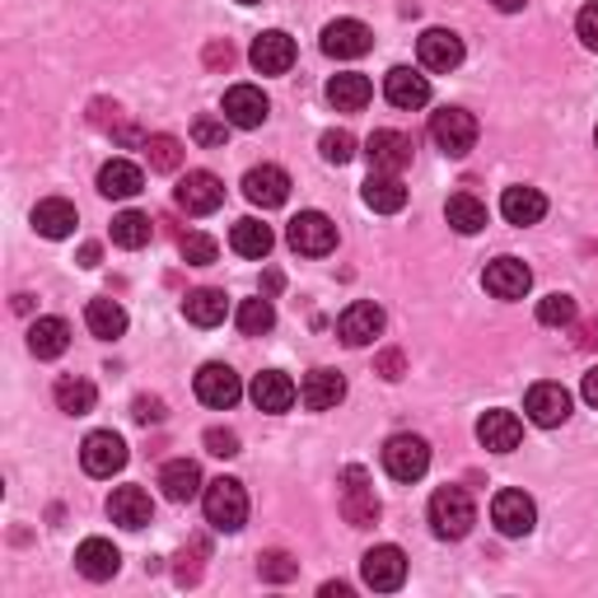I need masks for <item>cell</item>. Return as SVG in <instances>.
Here are the masks:
<instances>
[{"label":"cell","instance_id":"obj_10","mask_svg":"<svg viewBox=\"0 0 598 598\" xmlns=\"http://www.w3.org/2000/svg\"><path fill=\"white\" fill-rule=\"evenodd\" d=\"M491 524H496L505 538H524V533H533V524H538V505L524 496V491H496Z\"/></svg>","mask_w":598,"mask_h":598},{"label":"cell","instance_id":"obj_13","mask_svg":"<svg viewBox=\"0 0 598 598\" xmlns=\"http://www.w3.org/2000/svg\"><path fill=\"white\" fill-rule=\"evenodd\" d=\"M267 113H272V103H267V94H262L257 84H234V90L225 94V122H230V127H239V131L262 127V122H267Z\"/></svg>","mask_w":598,"mask_h":598},{"label":"cell","instance_id":"obj_30","mask_svg":"<svg viewBox=\"0 0 598 598\" xmlns=\"http://www.w3.org/2000/svg\"><path fill=\"white\" fill-rule=\"evenodd\" d=\"M360 197L369 210H379V216H393V210L407 206V187L398 183V173H369L365 187H360Z\"/></svg>","mask_w":598,"mask_h":598},{"label":"cell","instance_id":"obj_2","mask_svg":"<svg viewBox=\"0 0 598 598\" xmlns=\"http://www.w3.org/2000/svg\"><path fill=\"white\" fill-rule=\"evenodd\" d=\"M202 505H206V524H216L220 533H239L243 519H249V496H243V482H234V478L206 482Z\"/></svg>","mask_w":598,"mask_h":598},{"label":"cell","instance_id":"obj_59","mask_svg":"<svg viewBox=\"0 0 598 598\" xmlns=\"http://www.w3.org/2000/svg\"><path fill=\"white\" fill-rule=\"evenodd\" d=\"M594 146H598V131H594Z\"/></svg>","mask_w":598,"mask_h":598},{"label":"cell","instance_id":"obj_46","mask_svg":"<svg viewBox=\"0 0 598 598\" xmlns=\"http://www.w3.org/2000/svg\"><path fill=\"white\" fill-rule=\"evenodd\" d=\"M225 136H230V122H220V117H197L192 122V140L206 150H225Z\"/></svg>","mask_w":598,"mask_h":598},{"label":"cell","instance_id":"obj_36","mask_svg":"<svg viewBox=\"0 0 598 598\" xmlns=\"http://www.w3.org/2000/svg\"><path fill=\"white\" fill-rule=\"evenodd\" d=\"M84 323H90L94 337L103 342H113L127 332V309L117 304V299H90V309H84Z\"/></svg>","mask_w":598,"mask_h":598},{"label":"cell","instance_id":"obj_44","mask_svg":"<svg viewBox=\"0 0 598 598\" xmlns=\"http://www.w3.org/2000/svg\"><path fill=\"white\" fill-rule=\"evenodd\" d=\"M538 323L542 327H571L575 323V299L571 295H548L538 304Z\"/></svg>","mask_w":598,"mask_h":598},{"label":"cell","instance_id":"obj_6","mask_svg":"<svg viewBox=\"0 0 598 598\" xmlns=\"http://www.w3.org/2000/svg\"><path fill=\"white\" fill-rule=\"evenodd\" d=\"M383 468H389L393 482H421L430 468V445L421 435H393L383 445Z\"/></svg>","mask_w":598,"mask_h":598},{"label":"cell","instance_id":"obj_8","mask_svg":"<svg viewBox=\"0 0 598 598\" xmlns=\"http://www.w3.org/2000/svg\"><path fill=\"white\" fill-rule=\"evenodd\" d=\"M360 575H365L369 589L393 594V589H402V579H407V556H402V548H393V542L369 548L365 561H360Z\"/></svg>","mask_w":598,"mask_h":598},{"label":"cell","instance_id":"obj_4","mask_svg":"<svg viewBox=\"0 0 598 598\" xmlns=\"http://www.w3.org/2000/svg\"><path fill=\"white\" fill-rule=\"evenodd\" d=\"M286 243L304 257H327L332 249H337V225H332L323 210H299V216L290 220V230H286Z\"/></svg>","mask_w":598,"mask_h":598},{"label":"cell","instance_id":"obj_49","mask_svg":"<svg viewBox=\"0 0 598 598\" xmlns=\"http://www.w3.org/2000/svg\"><path fill=\"white\" fill-rule=\"evenodd\" d=\"M575 28H579V43H585L589 51H598V0H594V5H585V10H579Z\"/></svg>","mask_w":598,"mask_h":598},{"label":"cell","instance_id":"obj_32","mask_svg":"<svg viewBox=\"0 0 598 598\" xmlns=\"http://www.w3.org/2000/svg\"><path fill=\"white\" fill-rule=\"evenodd\" d=\"M140 187H146V173H140L131 160H108L99 169V192H103V197L127 202V197H136Z\"/></svg>","mask_w":598,"mask_h":598},{"label":"cell","instance_id":"obj_31","mask_svg":"<svg viewBox=\"0 0 598 598\" xmlns=\"http://www.w3.org/2000/svg\"><path fill=\"white\" fill-rule=\"evenodd\" d=\"M76 225H80L76 206L61 202V197H47V202H38V210H33V230L43 239H66V234H76Z\"/></svg>","mask_w":598,"mask_h":598},{"label":"cell","instance_id":"obj_19","mask_svg":"<svg viewBox=\"0 0 598 598\" xmlns=\"http://www.w3.org/2000/svg\"><path fill=\"white\" fill-rule=\"evenodd\" d=\"M253 66L262 70V76H286V70L295 66V38L290 33H280V28H267V33H257L253 38Z\"/></svg>","mask_w":598,"mask_h":598},{"label":"cell","instance_id":"obj_5","mask_svg":"<svg viewBox=\"0 0 598 598\" xmlns=\"http://www.w3.org/2000/svg\"><path fill=\"white\" fill-rule=\"evenodd\" d=\"M430 140L445 154H453V160H463V154L478 146V117L468 108H439L430 117Z\"/></svg>","mask_w":598,"mask_h":598},{"label":"cell","instance_id":"obj_29","mask_svg":"<svg viewBox=\"0 0 598 598\" xmlns=\"http://www.w3.org/2000/svg\"><path fill=\"white\" fill-rule=\"evenodd\" d=\"M160 486H164V496H169L173 505L197 501V496H202V468L192 463V459H173V463H164V472H160Z\"/></svg>","mask_w":598,"mask_h":598},{"label":"cell","instance_id":"obj_55","mask_svg":"<svg viewBox=\"0 0 598 598\" xmlns=\"http://www.w3.org/2000/svg\"><path fill=\"white\" fill-rule=\"evenodd\" d=\"M80 267H99V243H84L80 249Z\"/></svg>","mask_w":598,"mask_h":598},{"label":"cell","instance_id":"obj_53","mask_svg":"<svg viewBox=\"0 0 598 598\" xmlns=\"http://www.w3.org/2000/svg\"><path fill=\"white\" fill-rule=\"evenodd\" d=\"M234 61V47L230 43H210L206 47V66H230Z\"/></svg>","mask_w":598,"mask_h":598},{"label":"cell","instance_id":"obj_57","mask_svg":"<svg viewBox=\"0 0 598 598\" xmlns=\"http://www.w3.org/2000/svg\"><path fill=\"white\" fill-rule=\"evenodd\" d=\"M346 594H350L346 585H323V598H346Z\"/></svg>","mask_w":598,"mask_h":598},{"label":"cell","instance_id":"obj_17","mask_svg":"<svg viewBox=\"0 0 598 598\" xmlns=\"http://www.w3.org/2000/svg\"><path fill=\"white\" fill-rule=\"evenodd\" d=\"M416 57L426 70H459L463 66V38L449 28H426L416 43Z\"/></svg>","mask_w":598,"mask_h":598},{"label":"cell","instance_id":"obj_25","mask_svg":"<svg viewBox=\"0 0 598 598\" xmlns=\"http://www.w3.org/2000/svg\"><path fill=\"white\" fill-rule=\"evenodd\" d=\"M369 99H375V84H369V76H360V70H342V76L327 80V103L337 113H360Z\"/></svg>","mask_w":598,"mask_h":598},{"label":"cell","instance_id":"obj_42","mask_svg":"<svg viewBox=\"0 0 598 598\" xmlns=\"http://www.w3.org/2000/svg\"><path fill=\"white\" fill-rule=\"evenodd\" d=\"M179 253H183L187 267H210V262L220 257V243L210 239V234H183L179 239Z\"/></svg>","mask_w":598,"mask_h":598},{"label":"cell","instance_id":"obj_22","mask_svg":"<svg viewBox=\"0 0 598 598\" xmlns=\"http://www.w3.org/2000/svg\"><path fill=\"white\" fill-rule=\"evenodd\" d=\"M342 398H346V379L337 369H309L304 383H299V402H304L309 412H332Z\"/></svg>","mask_w":598,"mask_h":598},{"label":"cell","instance_id":"obj_3","mask_svg":"<svg viewBox=\"0 0 598 598\" xmlns=\"http://www.w3.org/2000/svg\"><path fill=\"white\" fill-rule=\"evenodd\" d=\"M342 515L350 529H369V524H379V496H375V482H369V472L360 463H350L342 472Z\"/></svg>","mask_w":598,"mask_h":598},{"label":"cell","instance_id":"obj_14","mask_svg":"<svg viewBox=\"0 0 598 598\" xmlns=\"http://www.w3.org/2000/svg\"><path fill=\"white\" fill-rule=\"evenodd\" d=\"M369 47H375V33H369L360 20H332L323 28V51L327 57H337V61H356Z\"/></svg>","mask_w":598,"mask_h":598},{"label":"cell","instance_id":"obj_58","mask_svg":"<svg viewBox=\"0 0 598 598\" xmlns=\"http://www.w3.org/2000/svg\"><path fill=\"white\" fill-rule=\"evenodd\" d=\"M239 5H257V0H239Z\"/></svg>","mask_w":598,"mask_h":598},{"label":"cell","instance_id":"obj_41","mask_svg":"<svg viewBox=\"0 0 598 598\" xmlns=\"http://www.w3.org/2000/svg\"><path fill=\"white\" fill-rule=\"evenodd\" d=\"M146 160L154 173H173L183 164V140L179 136H150L146 140Z\"/></svg>","mask_w":598,"mask_h":598},{"label":"cell","instance_id":"obj_37","mask_svg":"<svg viewBox=\"0 0 598 598\" xmlns=\"http://www.w3.org/2000/svg\"><path fill=\"white\" fill-rule=\"evenodd\" d=\"M445 220L459 234H478V230H486V206L472 197V192H453L449 206H445Z\"/></svg>","mask_w":598,"mask_h":598},{"label":"cell","instance_id":"obj_43","mask_svg":"<svg viewBox=\"0 0 598 598\" xmlns=\"http://www.w3.org/2000/svg\"><path fill=\"white\" fill-rule=\"evenodd\" d=\"M257 575L272 579V585H286V579L299 575V561H295L290 552H262V556H257Z\"/></svg>","mask_w":598,"mask_h":598},{"label":"cell","instance_id":"obj_7","mask_svg":"<svg viewBox=\"0 0 598 598\" xmlns=\"http://www.w3.org/2000/svg\"><path fill=\"white\" fill-rule=\"evenodd\" d=\"M80 463L90 478H113V472L127 468V445H122L117 430H94L80 445Z\"/></svg>","mask_w":598,"mask_h":598},{"label":"cell","instance_id":"obj_35","mask_svg":"<svg viewBox=\"0 0 598 598\" xmlns=\"http://www.w3.org/2000/svg\"><path fill=\"white\" fill-rule=\"evenodd\" d=\"M51 398H57V407H61L66 416H90V412H94V402H99L94 383H90V379H80V375L57 379V389H51Z\"/></svg>","mask_w":598,"mask_h":598},{"label":"cell","instance_id":"obj_38","mask_svg":"<svg viewBox=\"0 0 598 598\" xmlns=\"http://www.w3.org/2000/svg\"><path fill=\"white\" fill-rule=\"evenodd\" d=\"M272 230L262 220H234V230H230V249L239 257H267L272 253Z\"/></svg>","mask_w":598,"mask_h":598},{"label":"cell","instance_id":"obj_28","mask_svg":"<svg viewBox=\"0 0 598 598\" xmlns=\"http://www.w3.org/2000/svg\"><path fill=\"white\" fill-rule=\"evenodd\" d=\"M501 216L509 225H538L542 216H548V197H542L538 187H505V197H501Z\"/></svg>","mask_w":598,"mask_h":598},{"label":"cell","instance_id":"obj_51","mask_svg":"<svg viewBox=\"0 0 598 598\" xmlns=\"http://www.w3.org/2000/svg\"><path fill=\"white\" fill-rule=\"evenodd\" d=\"M131 416L140 421V426H150V421H164V398H136Z\"/></svg>","mask_w":598,"mask_h":598},{"label":"cell","instance_id":"obj_11","mask_svg":"<svg viewBox=\"0 0 598 598\" xmlns=\"http://www.w3.org/2000/svg\"><path fill=\"white\" fill-rule=\"evenodd\" d=\"M197 398L206 402V407H216V412H230L234 402L243 398V383L230 365H220V360H210L197 369Z\"/></svg>","mask_w":598,"mask_h":598},{"label":"cell","instance_id":"obj_23","mask_svg":"<svg viewBox=\"0 0 598 598\" xmlns=\"http://www.w3.org/2000/svg\"><path fill=\"white\" fill-rule=\"evenodd\" d=\"M108 515H113V524H122V529H146V524L154 519V505H150V496L140 486H117L113 496H108Z\"/></svg>","mask_w":598,"mask_h":598},{"label":"cell","instance_id":"obj_33","mask_svg":"<svg viewBox=\"0 0 598 598\" xmlns=\"http://www.w3.org/2000/svg\"><path fill=\"white\" fill-rule=\"evenodd\" d=\"M183 313H187V323H197V327H216V323H225V313H230V299H225V290L202 286L183 299Z\"/></svg>","mask_w":598,"mask_h":598},{"label":"cell","instance_id":"obj_52","mask_svg":"<svg viewBox=\"0 0 598 598\" xmlns=\"http://www.w3.org/2000/svg\"><path fill=\"white\" fill-rule=\"evenodd\" d=\"M402 365H407V360H402V350H383V356H379V375L383 379H402Z\"/></svg>","mask_w":598,"mask_h":598},{"label":"cell","instance_id":"obj_26","mask_svg":"<svg viewBox=\"0 0 598 598\" xmlns=\"http://www.w3.org/2000/svg\"><path fill=\"white\" fill-rule=\"evenodd\" d=\"M478 439H482L491 453H515L519 439H524V426H519L515 412H486L478 421Z\"/></svg>","mask_w":598,"mask_h":598},{"label":"cell","instance_id":"obj_1","mask_svg":"<svg viewBox=\"0 0 598 598\" xmlns=\"http://www.w3.org/2000/svg\"><path fill=\"white\" fill-rule=\"evenodd\" d=\"M472 524H478V505H472V496L463 486H439L430 496V529H435V538L459 542V538H468Z\"/></svg>","mask_w":598,"mask_h":598},{"label":"cell","instance_id":"obj_50","mask_svg":"<svg viewBox=\"0 0 598 598\" xmlns=\"http://www.w3.org/2000/svg\"><path fill=\"white\" fill-rule=\"evenodd\" d=\"M90 122H94V127H117V122H122V108H117V103H108V99H94L90 103Z\"/></svg>","mask_w":598,"mask_h":598},{"label":"cell","instance_id":"obj_9","mask_svg":"<svg viewBox=\"0 0 598 598\" xmlns=\"http://www.w3.org/2000/svg\"><path fill=\"white\" fill-rule=\"evenodd\" d=\"M173 202H179L187 216H210V210L225 206V183L216 179V173H206V169H192L187 179L173 187Z\"/></svg>","mask_w":598,"mask_h":598},{"label":"cell","instance_id":"obj_47","mask_svg":"<svg viewBox=\"0 0 598 598\" xmlns=\"http://www.w3.org/2000/svg\"><path fill=\"white\" fill-rule=\"evenodd\" d=\"M202 556H206V542L197 538V542H192V548L179 556V571H173V579H179V585H197V579H202Z\"/></svg>","mask_w":598,"mask_h":598},{"label":"cell","instance_id":"obj_16","mask_svg":"<svg viewBox=\"0 0 598 598\" xmlns=\"http://www.w3.org/2000/svg\"><path fill=\"white\" fill-rule=\"evenodd\" d=\"M383 94H389L393 108L412 113V108H426V103H430V80L421 76V70H412V66H393L389 76H383Z\"/></svg>","mask_w":598,"mask_h":598},{"label":"cell","instance_id":"obj_56","mask_svg":"<svg viewBox=\"0 0 598 598\" xmlns=\"http://www.w3.org/2000/svg\"><path fill=\"white\" fill-rule=\"evenodd\" d=\"M491 5H496L501 14H515V10H524V0H491Z\"/></svg>","mask_w":598,"mask_h":598},{"label":"cell","instance_id":"obj_15","mask_svg":"<svg viewBox=\"0 0 598 598\" xmlns=\"http://www.w3.org/2000/svg\"><path fill=\"white\" fill-rule=\"evenodd\" d=\"M412 136H402V131H375L365 140V154H369V164H375V173H402L412 164Z\"/></svg>","mask_w":598,"mask_h":598},{"label":"cell","instance_id":"obj_27","mask_svg":"<svg viewBox=\"0 0 598 598\" xmlns=\"http://www.w3.org/2000/svg\"><path fill=\"white\" fill-rule=\"evenodd\" d=\"M117 566H122V556H117V548L108 538H84L76 548V571L84 579H113Z\"/></svg>","mask_w":598,"mask_h":598},{"label":"cell","instance_id":"obj_20","mask_svg":"<svg viewBox=\"0 0 598 598\" xmlns=\"http://www.w3.org/2000/svg\"><path fill=\"white\" fill-rule=\"evenodd\" d=\"M383 332V309L379 304H369V299H356L342 319H337V337L346 346H369Z\"/></svg>","mask_w":598,"mask_h":598},{"label":"cell","instance_id":"obj_24","mask_svg":"<svg viewBox=\"0 0 598 598\" xmlns=\"http://www.w3.org/2000/svg\"><path fill=\"white\" fill-rule=\"evenodd\" d=\"M249 393H253V402H257V412H290L295 398H299V389L290 383V375H280V369H262Z\"/></svg>","mask_w":598,"mask_h":598},{"label":"cell","instance_id":"obj_18","mask_svg":"<svg viewBox=\"0 0 598 598\" xmlns=\"http://www.w3.org/2000/svg\"><path fill=\"white\" fill-rule=\"evenodd\" d=\"M524 412H529L533 426H561V421L571 416V393L561 389V383H533L529 398H524Z\"/></svg>","mask_w":598,"mask_h":598},{"label":"cell","instance_id":"obj_12","mask_svg":"<svg viewBox=\"0 0 598 598\" xmlns=\"http://www.w3.org/2000/svg\"><path fill=\"white\" fill-rule=\"evenodd\" d=\"M243 197H249L253 206H262V210L286 206V197H290V173L276 169V164L249 169V173H243Z\"/></svg>","mask_w":598,"mask_h":598},{"label":"cell","instance_id":"obj_40","mask_svg":"<svg viewBox=\"0 0 598 598\" xmlns=\"http://www.w3.org/2000/svg\"><path fill=\"white\" fill-rule=\"evenodd\" d=\"M234 319H239V332H243V337H262V332L276 327V309H272V299H243Z\"/></svg>","mask_w":598,"mask_h":598},{"label":"cell","instance_id":"obj_48","mask_svg":"<svg viewBox=\"0 0 598 598\" xmlns=\"http://www.w3.org/2000/svg\"><path fill=\"white\" fill-rule=\"evenodd\" d=\"M206 453H216V459H234L239 453V435L234 430H206Z\"/></svg>","mask_w":598,"mask_h":598},{"label":"cell","instance_id":"obj_39","mask_svg":"<svg viewBox=\"0 0 598 598\" xmlns=\"http://www.w3.org/2000/svg\"><path fill=\"white\" fill-rule=\"evenodd\" d=\"M154 234V225L150 216H140V210H122V216L113 220V243L117 249H146Z\"/></svg>","mask_w":598,"mask_h":598},{"label":"cell","instance_id":"obj_54","mask_svg":"<svg viewBox=\"0 0 598 598\" xmlns=\"http://www.w3.org/2000/svg\"><path fill=\"white\" fill-rule=\"evenodd\" d=\"M585 402H589V407H598V365L585 375Z\"/></svg>","mask_w":598,"mask_h":598},{"label":"cell","instance_id":"obj_34","mask_svg":"<svg viewBox=\"0 0 598 598\" xmlns=\"http://www.w3.org/2000/svg\"><path fill=\"white\" fill-rule=\"evenodd\" d=\"M66 346H70V327H66V319H38L28 327V350L38 360H57V356H66Z\"/></svg>","mask_w":598,"mask_h":598},{"label":"cell","instance_id":"obj_21","mask_svg":"<svg viewBox=\"0 0 598 598\" xmlns=\"http://www.w3.org/2000/svg\"><path fill=\"white\" fill-rule=\"evenodd\" d=\"M482 286L496 295V299H524V295H529V286H533V272L524 267L519 257H496V262L486 267Z\"/></svg>","mask_w":598,"mask_h":598},{"label":"cell","instance_id":"obj_45","mask_svg":"<svg viewBox=\"0 0 598 598\" xmlns=\"http://www.w3.org/2000/svg\"><path fill=\"white\" fill-rule=\"evenodd\" d=\"M319 150H323V160H327V164H350V154H356V136H350L346 127H337V131H323Z\"/></svg>","mask_w":598,"mask_h":598}]
</instances>
